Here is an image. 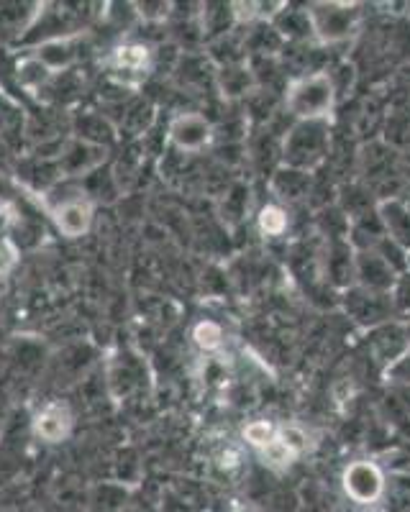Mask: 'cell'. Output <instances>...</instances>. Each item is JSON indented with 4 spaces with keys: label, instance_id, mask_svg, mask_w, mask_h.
Returning a JSON list of instances; mask_svg holds the SVG:
<instances>
[{
    "label": "cell",
    "instance_id": "obj_10",
    "mask_svg": "<svg viewBox=\"0 0 410 512\" xmlns=\"http://www.w3.org/2000/svg\"><path fill=\"white\" fill-rule=\"evenodd\" d=\"M193 341L203 351H218L223 346V328L216 320H200L193 328Z\"/></svg>",
    "mask_w": 410,
    "mask_h": 512
},
{
    "label": "cell",
    "instance_id": "obj_11",
    "mask_svg": "<svg viewBox=\"0 0 410 512\" xmlns=\"http://www.w3.org/2000/svg\"><path fill=\"white\" fill-rule=\"evenodd\" d=\"M241 436H244V441L249 443V446L259 451V448H264L277 436V425L272 423V420H252V423L241 431Z\"/></svg>",
    "mask_w": 410,
    "mask_h": 512
},
{
    "label": "cell",
    "instance_id": "obj_12",
    "mask_svg": "<svg viewBox=\"0 0 410 512\" xmlns=\"http://www.w3.org/2000/svg\"><path fill=\"white\" fill-rule=\"evenodd\" d=\"M116 64L123 70H144L149 64V49L144 44H129V47H121L116 52Z\"/></svg>",
    "mask_w": 410,
    "mask_h": 512
},
{
    "label": "cell",
    "instance_id": "obj_9",
    "mask_svg": "<svg viewBox=\"0 0 410 512\" xmlns=\"http://www.w3.org/2000/svg\"><path fill=\"white\" fill-rule=\"evenodd\" d=\"M259 233H262L264 239H280L285 236L287 226H290V216H287V210L280 208V205H264L259 210Z\"/></svg>",
    "mask_w": 410,
    "mask_h": 512
},
{
    "label": "cell",
    "instance_id": "obj_6",
    "mask_svg": "<svg viewBox=\"0 0 410 512\" xmlns=\"http://www.w3.org/2000/svg\"><path fill=\"white\" fill-rule=\"evenodd\" d=\"M290 141H300V146H287V159H290V164H295L298 167L300 162V154L308 149L311 152V159L313 164L321 162L323 157V146H326V136H323L321 131V123H303V126H298L293 131V139Z\"/></svg>",
    "mask_w": 410,
    "mask_h": 512
},
{
    "label": "cell",
    "instance_id": "obj_15",
    "mask_svg": "<svg viewBox=\"0 0 410 512\" xmlns=\"http://www.w3.org/2000/svg\"><path fill=\"white\" fill-rule=\"evenodd\" d=\"M408 269H410V251H408Z\"/></svg>",
    "mask_w": 410,
    "mask_h": 512
},
{
    "label": "cell",
    "instance_id": "obj_2",
    "mask_svg": "<svg viewBox=\"0 0 410 512\" xmlns=\"http://www.w3.org/2000/svg\"><path fill=\"white\" fill-rule=\"evenodd\" d=\"M359 21L357 6L349 3H316L308 8V24L323 44H336L354 34Z\"/></svg>",
    "mask_w": 410,
    "mask_h": 512
},
{
    "label": "cell",
    "instance_id": "obj_1",
    "mask_svg": "<svg viewBox=\"0 0 410 512\" xmlns=\"http://www.w3.org/2000/svg\"><path fill=\"white\" fill-rule=\"evenodd\" d=\"M336 103L334 80L326 72H313V75L295 77L287 85L285 108L298 118L300 123H323Z\"/></svg>",
    "mask_w": 410,
    "mask_h": 512
},
{
    "label": "cell",
    "instance_id": "obj_3",
    "mask_svg": "<svg viewBox=\"0 0 410 512\" xmlns=\"http://www.w3.org/2000/svg\"><path fill=\"white\" fill-rule=\"evenodd\" d=\"M341 487L346 497L362 507H372L385 495V474L380 466L369 459L352 461L341 474Z\"/></svg>",
    "mask_w": 410,
    "mask_h": 512
},
{
    "label": "cell",
    "instance_id": "obj_13",
    "mask_svg": "<svg viewBox=\"0 0 410 512\" xmlns=\"http://www.w3.org/2000/svg\"><path fill=\"white\" fill-rule=\"evenodd\" d=\"M218 466H221L223 472H234V469H239L241 466V451L239 448H226V451H221V456H218Z\"/></svg>",
    "mask_w": 410,
    "mask_h": 512
},
{
    "label": "cell",
    "instance_id": "obj_7",
    "mask_svg": "<svg viewBox=\"0 0 410 512\" xmlns=\"http://www.w3.org/2000/svg\"><path fill=\"white\" fill-rule=\"evenodd\" d=\"M34 428H36V436L39 438L57 443V441H62V438L70 436L72 418H70V413H67V408H62V405H47V408L36 415Z\"/></svg>",
    "mask_w": 410,
    "mask_h": 512
},
{
    "label": "cell",
    "instance_id": "obj_5",
    "mask_svg": "<svg viewBox=\"0 0 410 512\" xmlns=\"http://www.w3.org/2000/svg\"><path fill=\"white\" fill-rule=\"evenodd\" d=\"M57 228L70 239H77L82 233L90 228V221H93V208H90L88 200H67L62 208H57Z\"/></svg>",
    "mask_w": 410,
    "mask_h": 512
},
{
    "label": "cell",
    "instance_id": "obj_14",
    "mask_svg": "<svg viewBox=\"0 0 410 512\" xmlns=\"http://www.w3.org/2000/svg\"><path fill=\"white\" fill-rule=\"evenodd\" d=\"M0 269H3V254H0Z\"/></svg>",
    "mask_w": 410,
    "mask_h": 512
},
{
    "label": "cell",
    "instance_id": "obj_8",
    "mask_svg": "<svg viewBox=\"0 0 410 512\" xmlns=\"http://www.w3.org/2000/svg\"><path fill=\"white\" fill-rule=\"evenodd\" d=\"M259 456H262L264 464L272 466V469H287V466H293L303 454H300L298 448L287 441V438L280 433V428H277V436L272 438L267 446L259 448Z\"/></svg>",
    "mask_w": 410,
    "mask_h": 512
},
{
    "label": "cell",
    "instance_id": "obj_4",
    "mask_svg": "<svg viewBox=\"0 0 410 512\" xmlns=\"http://www.w3.org/2000/svg\"><path fill=\"white\" fill-rule=\"evenodd\" d=\"M170 136L182 152H200L211 141L213 128L198 113H185V116L175 118V123L170 128Z\"/></svg>",
    "mask_w": 410,
    "mask_h": 512
}]
</instances>
